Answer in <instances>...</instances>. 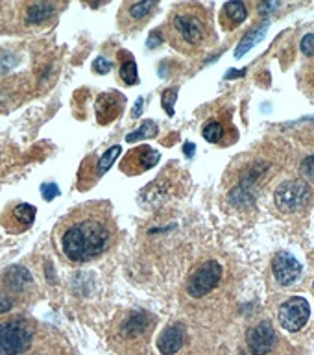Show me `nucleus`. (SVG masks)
<instances>
[{
  "instance_id": "nucleus-22",
  "label": "nucleus",
  "mask_w": 314,
  "mask_h": 355,
  "mask_svg": "<svg viewBox=\"0 0 314 355\" xmlns=\"http://www.w3.org/2000/svg\"><path fill=\"white\" fill-rule=\"evenodd\" d=\"M222 137H224V126L220 122L211 121L209 124H205L204 128V139L209 141V143H220Z\"/></svg>"
},
{
  "instance_id": "nucleus-24",
  "label": "nucleus",
  "mask_w": 314,
  "mask_h": 355,
  "mask_svg": "<svg viewBox=\"0 0 314 355\" xmlns=\"http://www.w3.org/2000/svg\"><path fill=\"white\" fill-rule=\"evenodd\" d=\"M94 71L98 72V74H107V72L113 69V63L110 60H105V58H98V60H94Z\"/></svg>"
},
{
  "instance_id": "nucleus-4",
  "label": "nucleus",
  "mask_w": 314,
  "mask_h": 355,
  "mask_svg": "<svg viewBox=\"0 0 314 355\" xmlns=\"http://www.w3.org/2000/svg\"><path fill=\"white\" fill-rule=\"evenodd\" d=\"M311 189L304 180H290L276 189V207L283 213H296L309 204Z\"/></svg>"
},
{
  "instance_id": "nucleus-7",
  "label": "nucleus",
  "mask_w": 314,
  "mask_h": 355,
  "mask_svg": "<svg viewBox=\"0 0 314 355\" xmlns=\"http://www.w3.org/2000/svg\"><path fill=\"white\" fill-rule=\"evenodd\" d=\"M159 161V152L154 148H150L146 144L133 148L130 154L124 157V163L121 165L122 172H126L128 176H137L143 172L154 168Z\"/></svg>"
},
{
  "instance_id": "nucleus-5",
  "label": "nucleus",
  "mask_w": 314,
  "mask_h": 355,
  "mask_svg": "<svg viewBox=\"0 0 314 355\" xmlns=\"http://www.w3.org/2000/svg\"><path fill=\"white\" fill-rule=\"evenodd\" d=\"M222 277V266L216 261H207L194 272L187 283V293L194 298H202L218 285Z\"/></svg>"
},
{
  "instance_id": "nucleus-20",
  "label": "nucleus",
  "mask_w": 314,
  "mask_h": 355,
  "mask_svg": "<svg viewBox=\"0 0 314 355\" xmlns=\"http://www.w3.org/2000/svg\"><path fill=\"white\" fill-rule=\"evenodd\" d=\"M157 2H137V4L128 6V13H130V19L133 21H143L150 15V11L154 10Z\"/></svg>"
},
{
  "instance_id": "nucleus-1",
  "label": "nucleus",
  "mask_w": 314,
  "mask_h": 355,
  "mask_svg": "<svg viewBox=\"0 0 314 355\" xmlns=\"http://www.w3.org/2000/svg\"><path fill=\"white\" fill-rule=\"evenodd\" d=\"M115 239V224L107 204H87L72 211L60 227L63 254L83 263L104 254Z\"/></svg>"
},
{
  "instance_id": "nucleus-26",
  "label": "nucleus",
  "mask_w": 314,
  "mask_h": 355,
  "mask_svg": "<svg viewBox=\"0 0 314 355\" xmlns=\"http://www.w3.org/2000/svg\"><path fill=\"white\" fill-rule=\"evenodd\" d=\"M302 52L305 55H314V33H309L302 39Z\"/></svg>"
},
{
  "instance_id": "nucleus-19",
  "label": "nucleus",
  "mask_w": 314,
  "mask_h": 355,
  "mask_svg": "<svg viewBox=\"0 0 314 355\" xmlns=\"http://www.w3.org/2000/svg\"><path fill=\"white\" fill-rule=\"evenodd\" d=\"M155 133H157V124L154 121H146L141 128H137L135 132L130 133L126 137L128 143H135V141H141V139H150L155 137Z\"/></svg>"
},
{
  "instance_id": "nucleus-30",
  "label": "nucleus",
  "mask_w": 314,
  "mask_h": 355,
  "mask_svg": "<svg viewBox=\"0 0 314 355\" xmlns=\"http://www.w3.org/2000/svg\"><path fill=\"white\" fill-rule=\"evenodd\" d=\"M185 155H187V157H194V144L193 143L185 144Z\"/></svg>"
},
{
  "instance_id": "nucleus-10",
  "label": "nucleus",
  "mask_w": 314,
  "mask_h": 355,
  "mask_svg": "<svg viewBox=\"0 0 314 355\" xmlns=\"http://www.w3.org/2000/svg\"><path fill=\"white\" fill-rule=\"evenodd\" d=\"M35 207L30 204H17L11 207L10 220H4V227L10 233H21L33 224L35 218Z\"/></svg>"
},
{
  "instance_id": "nucleus-17",
  "label": "nucleus",
  "mask_w": 314,
  "mask_h": 355,
  "mask_svg": "<svg viewBox=\"0 0 314 355\" xmlns=\"http://www.w3.org/2000/svg\"><path fill=\"white\" fill-rule=\"evenodd\" d=\"M54 15V8L50 4H33L28 8V22H43Z\"/></svg>"
},
{
  "instance_id": "nucleus-15",
  "label": "nucleus",
  "mask_w": 314,
  "mask_h": 355,
  "mask_svg": "<svg viewBox=\"0 0 314 355\" xmlns=\"http://www.w3.org/2000/svg\"><path fill=\"white\" fill-rule=\"evenodd\" d=\"M150 326V316L146 313H133L128 322L122 327V335L124 337H139L141 333L146 331V327Z\"/></svg>"
},
{
  "instance_id": "nucleus-21",
  "label": "nucleus",
  "mask_w": 314,
  "mask_h": 355,
  "mask_svg": "<svg viewBox=\"0 0 314 355\" xmlns=\"http://www.w3.org/2000/svg\"><path fill=\"white\" fill-rule=\"evenodd\" d=\"M121 78H122V82L128 83V85H135V83H139L137 65H135V61H133L132 58H128L126 61H122Z\"/></svg>"
},
{
  "instance_id": "nucleus-29",
  "label": "nucleus",
  "mask_w": 314,
  "mask_h": 355,
  "mask_svg": "<svg viewBox=\"0 0 314 355\" xmlns=\"http://www.w3.org/2000/svg\"><path fill=\"white\" fill-rule=\"evenodd\" d=\"M143 110H144V98H139L137 104H135V110L132 111V115L135 116V119H137V116L141 115V113H143Z\"/></svg>"
},
{
  "instance_id": "nucleus-3",
  "label": "nucleus",
  "mask_w": 314,
  "mask_h": 355,
  "mask_svg": "<svg viewBox=\"0 0 314 355\" xmlns=\"http://www.w3.org/2000/svg\"><path fill=\"white\" fill-rule=\"evenodd\" d=\"M172 32L176 33L177 39L185 44H202L205 39V22L200 13L193 10L180 11L172 19Z\"/></svg>"
},
{
  "instance_id": "nucleus-31",
  "label": "nucleus",
  "mask_w": 314,
  "mask_h": 355,
  "mask_svg": "<svg viewBox=\"0 0 314 355\" xmlns=\"http://www.w3.org/2000/svg\"><path fill=\"white\" fill-rule=\"evenodd\" d=\"M246 71H229L226 74V78H235V76H241V74H244Z\"/></svg>"
},
{
  "instance_id": "nucleus-18",
  "label": "nucleus",
  "mask_w": 314,
  "mask_h": 355,
  "mask_svg": "<svg viewBox=\"0 0 314 355\" xmlns=\"http://www.w3.org/2000/svg\"><path fill=\"white\" fill-rule=\"evenodd\" d=\"M119 155H121V146H113V148L107 150V152L96 161V178L104 176L105 172H107V168L115 163V159Z\"/></svg>"
},
{
  "instance_id": "nucleus-13",
  "label": "nucleus",
  "mask_w": 314,
  "mask_h": 355,
  "mask_svg": "<svg viewBox=\"0 0 314 355\" xmlns=\"http://www.w3.org/2000/svg\"><path fill=\"white\" fill-rule=\"evenodd\" d=\"M248 17V10L243 2H227L224 8H222L220 13V24L227 30L238 26L241 22Z\"/></svg>"
},
{
  "instance_id": "nucleus-23",
  "label": "nucleus",
  "mask_w": 314,
  "mask_h": 355,
  "mask_svg": "<svg viewBox=\"0 0 314 355\" xmlns=\"http://www.w3.org/2000/svg\"><path fill=\"white\" fill-rule=\"evenodd\" d=\"M177 89H168L163 93V107H165L166 115H174V102H176Z\"/></svg>"
},
{
  "instance_id": "nucleus-28",
  "label": "nucleus",
  "mask_w": 314,
  "mask_h": 355,
  "mask_svg": "<svg viewBox=\"0 0 314 355\" xmlns=\"http://www.w3.org/2000/svg\"><path fill=\"white\" fill-rule=\"evenodd\" d=\"M11 307H13V300L10 296H6V294H0V315L8 313Z\"/></svg>"
},
{
  "instance_id": "nucleus-6",
  "label": "nucleus",
  "mask_w": 314,
  "mask_h": 355,
  "mask_svg": "<svg viewBox=\"0 0 314 355\" xmlns=\"http://www.w3.org/2000/svg\"><path fill=\"white\" fill-rule=\"evenodd\" d=\"M309 315L311 307L307 300L302 296H294L279 307V324L288 331H299L309 320Z\"/></svg>"
},
{
  "instance_id": "nucleus-2",
  "label": "nucleus",
  "mask_w": 314,
  "mask_h": 355,
  "mask_svg": "<svg viewBox=\"0 0 314 355\" xmlns=\"http://www.w3.org/2000/svg\"><path fill=\"white\" fill-rule=\"evenodd\" d=\"M33 331L24 320L0 324V355H21L32 344Z\"/></svg>"
},
{
  "instance_id": "nucleus-8",
  "label": "nucleus",
  "mask_w": 314,
  "mask_h": 355,
  "mask_svg": "<svg viewBox=\"0 0 314 355\" xmlns=\"http://www.w3.org/2000/svg\"><path fill=\"white\" fill-rule=\"evenodd\" d=\"M272 270L276 282L283 287H288L298 282V277L302 276V263L290 252H279L272 261Z\"/></svg>"
},
{
  "instance_id": "nucleus-25",
  "label": "nucleus",
  "mask_w": 314,
  "mask_h": 355,
  "mask_svg": "<svg viewBox=\"0 0 314 355\" xmlns=\"http://www.w3.org/2000/svg\"><path fill=\"white\" fill-rule=\"evenodd\" d=\"M41 193H43L44 200H52L60 194V187L54 185V183H44L43 187H41Z\"/></svg>"
},
{
  "instance_id": "nucleus-9",
  "label": "nucleus",
  "mask_w": 314,
  "mask_h": 355,
  "mask_svg": "<svg viewBox=\"0 0 314 355\" xmlns=\"http://www.w3.org/2000/svg\"><path fill=\"white\" fill-rule=\"evenodd\" d=\"M276 344V331L268 322H261L248 333V348L254 355L270 354Z\"/></svg>"
},
{
  "instance_id": "nucleus-11",
  "label": "nucleus",
  "mask_w": 314,
  "mask_h": 355,
  "mask_svg": "<svg viewBox=\"0 0 314 355\" xmlns=\"http://www.w3.org/2000/svg\"><path fill=\"white\" fill-rule=\"evenodd\" d=\"M185 326L183 324H172L161 333L157 338V348L163 355H174L182 349L183 343H185Z\"/></svg>"
},
{
  "instance_id": "nucleus-16",
  "label": "nucleus",
  "mask_w": 314,
  "mask_h": 355,
  "mask_svg": "<svg viewBox=\"0 0 314 355\" xmlns=\"http://www.w3.org/2000/svg\"><path fill=\"white\" fill-rule=\"evenodd\" d=\"M266 30H268V22H265L263 26H257L254 28L252 32L246 35V37L241 41V44H238L237 52H235V58H241V55H244L248 50H252L255 46V43H259L261 39L265 37L266 35Z\"/></svg>"
},
{
  "instance_id": "nucleus-27",
  "label": "nucleus",
  "mask_w": 314,
  "mask_h": 355,
  "mask_svg": "<svg viewBox=\"0 0 314 355\" xmlns=\"http://www.w3.org/2000/svg\"><path fill=\"white\" fill-rule=\"evenodd\" d=\"M302 172H304L305 178H311V180H314V155H311V157H307V159L304 161V165H302Z\"/></svg>"
},
{
  "instance_id": "nucleus-12",
  "label": "nucleus",
  "mask_w": 314,
  "mask_h": 355,
  "mask_svg": "<svg viewBox=\"0 0 314 355\" xmlns=\"http://www.w3.org/2000/svg\"><path fill=\"white\" fill-rule=\"evenodd\" d=\"M122 104H124V98L119 93L100 94L98 100H96V116H98V121L102 124L115 121L116 116L121 115Z\"/></svg>"
},
{
  "instance_id": "nucleus-14",
  "label": "nucleus",
  "mask_w": 314,
  "mask_h": 355,
  "mask_svg": "<svg viewBox=\"0 0 314 355\" xmlns=\"http://www.w3.org/2000/svg\"><path fill=\"white\" fill-rule=\"evenodd\" d=\"M4 282L13 291H24L32 283V276L24 266H11L10 270H6Z\"/></svg>"
}]
</instances>
